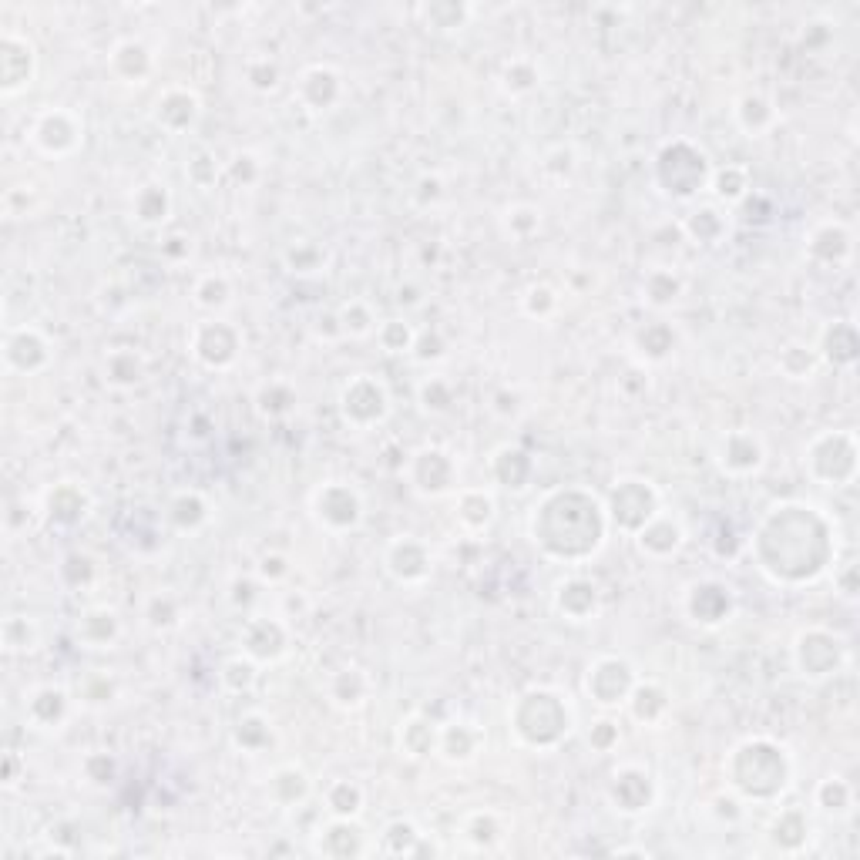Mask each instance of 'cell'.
<instances>
[{
  "instance_id": "6da1fadb",
  "label": "cell",
  "mask_w": 860,
  "mask_h": 860,
  "mask_svg": "<svg viewBox=\"0 0 860 860\" xmlns=\"http://www.w3.org/2000/svg\"><path fill=\"white\" fill-rule=\"evenodd\" d=\"M756 558L777 582H803L820 575L830 558L827 521L807 504L773 508L756 531Z\"/></svg>"
},
{
  "instance_id": "7a4b0ae2",
  "label": "cell",
  "mask_w": 860,
  "mask_h": 860,
  "mask_svg": "<svg viewBox=\"0 0 860 860\" xmlns=\"http://www.w3.org/2000/svg\"><path fill=\"white\" fill-rule=\"evenodd\" d=\"M531 535L551 558L565 562H582L595 555L605 541V511L595 501V494L582 488L551 491L535 508L531 518Z\"/></svg>"
},
{
  "instance_id": "3957f363",
  "label": "cell",
  "mask_w": 860,
  "mask_h": 860,
  "mask_svg": "<svg viewBox=\"0 0 860 860\" xmlns=\"http://www.w3.org/2000/svg\"><path fill=\"white\" fill-rule=\"evenodd\" d=\"M787 753L770 740H750L729 756V783L753 800H770L787 787Z\"/></svg>"
},
{
  "instance_id": "277c9868",
  "label": "cell",
  "mask_w": 860,
  "mask_h": 860,
  "mask_svg": "<svg viewBox=\"0 0 860 860\" xmlns=\"http://www.w3.org/2000/svg\"><path fill=\"white\" fill-rule=\"evenodd\" d=\"M514 733L521 736L528 746H538V750H548V746H558L572 729V713H568L565 699L555 696L551 689H531L518 699L511 716Z\"/></svg>"
},
{
  "instance_id": "5b68a950",
  "label": "cell",
  "mask_w": 860,
  "mask_h": 860,
  "mask_svg": "<svg viewBox=\"0 0 860 860\" xmlns=\"http://www.w3.org/2000/svg\"><path fill=\"white\" fill-rule=\"evenodd\" d=\"M706 158L703 152H696L689 142H672L662 148L659 155V182L666 185V192L672 195H696L706 185Z\"/></svg>"
},
{
  "instance_id": "8992f818",
  "label": "cell",
  "mask_w": 860,
  "mask_h": 860,
  "mask_svg": "<svg viewBox=\"0 0 860 860\" xmlns=\"http://www.w3.org/2000/svg\"><path fill=\"white\" fill-rule=\"evenodd\" d=\"M807 467L817 481L824 484H844L840 471L847 478H854V467H857V457H854V437L850 434H824L810 444V454H807Z\"/></svg>"
},
{
  "instance_id": "52a82bcc",
  "label": "cell",
  "mask_w": 860,
  "mask_h": 860,
  "mask_svg": "<svg viewBox=\"0 0 860 860\" xmlns=\"http://www.w3.org/2000/svg\"><path fill=\"white\" fill-rule=\"evenodd\" d=\"M340 410H343V417H347L353 427H373V424H380V420L387 417L390 397H387V390H383L380 380H373V377L363 373V377L350 380L347 387H343Z\"/></svg>"
},
{
  "instance_id": "ba28073f",
  "label": "cell",
  "mask_w": 860,
  "mask_h": 860,
  "mask_svg": "<svg viewBox=\"0 0 860 860\" xmlns=\"http://www.w3.org/2000/svg\"><path fill=\"white\" fill-rule=\"evenodd\" d=\"M609 511H612V518L619 521V528L639 531L642 525H649V521L659 514V498L645 481L625 478L612 488V508Z\"/></svg>"
},
{
  "instance_id": "9c48e42d",
  "label": "cell",
  "mask_w": 860,
  "mask_h": 860,
  "mask_svg": "<svg viewBox=\"0 0 860 860\" xmlns=\"http://www.w3.org/2000/svg\"><path fill=\"white\" fill-rule=\"evenodd\" d=\"M585 689L598 706H605V709L622 706V703H629V696L635 689V672L625 659H598L595 666L588 669Z\"/></svg>"
},
{
  "instance_id": "30bf717a",
  "label": "cell",
  "mask_w": 860,
  "mask_h": 860,
  "mask_svg": "<svg viewBox=\"0 0 860 860\" xmlns=\"http://www.w3.org/2000/svg\"><path fill=\"white\" fill-rule=\"evenodd\" d=\"M360 514H363L360 494L353 491L350 484L333 481V484H326V488L316 491V518H320L326 528H333V531L357 528Z\"/></svg>"
},
{
  "instance_id": "8fae6325",
  "label": "cell",
  "mask_w": 860,
  "mask_h": 860,
  "mask_svg": "<svg viewBox=\"0 0 860 860\" xmlns=\"http://www.w3.org/2000/svg\"><path fill=\"white\" fill-rule=\"evenodd\" d=\"M34 145L41 148L44 155H71L74 148L81 145V125L74 121V115L68 111L54 108V111H44L41 118L34 121Z\"/></svg>"
},
{
  "instance_id": "7c38bea8",
  "label": "cell",
  "mask_w": 860,
  "mask_h": 860,
  "mask_svg": "<svg viewBox=\"0 0 860 860\" xmlns=\"http://www.w3.org/2000/svg\"><path fill=\"white\" fill-rule=\"evenodd\" d=\"M34 78V48L21 34H4L0 41V88L4 95H17Z\"/></svg>"
},
{
  "instance_id": "4fadbf2b",
  "label": "cell",
  "mask_w": 860,
  "mask_h": 860,
  "mask_svg": "<svg viewBox=\"0 0 860 860\" xmlns=\"http://www.w3.org/2000/svg\"><path fill=\"white\" fill-rule=\"evenodd\" d=\"M797 662H800L803 676H813V679L830 676L840 662V642L830 632H820V629L803 632L797 639Z\"/></svg>"
},
{
  "instance_id": "5bb4252c",
  "label": "cell",
  "mask_w": 860,
  "mask_h": 860,
  "mask_svg": "<svg viewBox=\"0 0 860 860\" xmlns=\"http://www.w3.org/2000/svg\"><path fill=\"white\" fill-rule=\"evenodd\" d=\"M239 353V333L229 323H202L195 330V357L205 367H229Z\"/></svg>"
},
{
  "instance_id": "9a60e30c",
  "label": "cell",
  "mask_w": 860,
  "mask_h": 860,
  "mask_svg": "<svg viewBox=\"0 0 860 860\" xmlns=\"http://www.w3.org/2000/svg\"><path fill=\"white\" fill-rule=\"evenodd\" d=\"M4 360H7V367L17 370V373H37V370L48 367L51 347H48V340H44L41 333L27 330V326H24V330H17V333L7 336Z\"/></svg>"
},
{
  "instance_id": "2e32d148",
  "label": "cell",
  "mask_w": 860,
  "mask_h": 860,
  "mask_svg": "<svg viewBox=\"0 0 860 860\" xmlns=\"http://www.w3.org/2000/svg\"><path fill=\"white\" fill-rule=\"evenodd\" d=\"M387 568L397 582H424L430 575V551L417 538H397L387 548Z\"/></svg>"
},
{
  "instance_id": "e0dca14e",
  "label": "cell",
  "mask_w": 860,
  "mask_h": 860,
  "mask_svg": "<svg viewBox=\"0 0 860 860\" xmlns=\"http://www.w3.org/2000/svg\"><path fill=\"white\" fill-rule=\"evenodd\" d=\"M689 615H693V622L699 625H719L729 619V612H733V595H729L726 585L719 582H699L693 585V592H689V602H686Z\"/></svg>"
},
{
  "instance_id": "ac0fdd59",
  "label": "cell",
  "mask_w": 860,
  "mask_h": 860,
  "mask_svg": "<svg viewBox=\"0 0 860 860\" xmlns=\"http://www.w3.org/2000/svg\"><path fill=\"white\" fill-rule=\"evenodd\" d=\"M410 478L424 494H444L454 488V464L444 451H420L410 467Z\"/></svg>"
},
{
  "instance_id": "d6986e66",
  "label": "cell",
  "mask_w": 860,
  "mask_h": 860,
  "mask_svg": "<svg viewBox=\"0 0 860 860\" xmlns=\"http://www.w3.org/2000/svg\"><path fill=\"white\" fill-rule=\"evenodd\" d=\"M719 464L726 467L729 474H750L763 464V444L760 437L750 434V430H736L729 434L723 444H719Z\"/></svg>"
},
{
  "instance_id": "ffe728a7",
  "label": "cell",
  "mask_w": 860,
  "mask_h": 860,
  "mask_svg": "<svg viewBox=\"0 0 860 860\" xmlns=\"http://www.w3.org/2000/svg\"><path fill=\"white\" fill-rule=\"evenodd\" d=\"M555 605L565 619L585 622V619H592L598 609V588L592 582H585V578H565L555 592Z\"/></svg>"
},
{
  "instance_id": "44dd1931",
  "label": "cell",
  "mask_w": 860,
  "mask_h": 860,
  "mask_svg": "<svg viewBox=\"0 0 860 860\" xmlns=\"http://www.w3.org/2000/svg\"><path fill=\"white\" fill-rule=\"evenodd\" d=\"M286 649V629L273 619H252L242 632V652L249 659H276Z\"/></svg>"
},
{
  "instance_id": "7402d4cb",
  "label": "cell",
  "mask_w": 860,
  "mask_h": 860,
  "mask_svg": "<svg viewBox=\"0 0 860 860\" xmlns=\"http://www.w3.org/2000/svg\"><path fill=\"white\" fill-rule=\"evenodd\" d=\"M635 538H639V548L645 551V555L669 558L672 551L682 545V528H679V521L666 518V514H656L649 525H642L639 531H635Z\"/></svg>"
},
{
  "instance_id": "603a6c76",
  "label": "cell",
  "mask_w": 860,
  "mask_h": 860,
  "mask_svg": "<svg viewBox=\"0 0 860 860\" xmlns=\"http://www.w3.org/2000/svg\"><path fill=\"white\" fill-rule=\"evenodd\" d=\"M195 115H199V101L185 88H172L158 98V125H165L168 132H185Z\"/></svg>"
},
{
  "instance_id": "cb8c5ba5",
  "label": "cell",
  "mask_w": 860,
  "mask_h": 860,
  "mask_svg": "<svg viewBox=\"0 0 860 860\" xmlns=\"http://www.w3.org/2000/svg\"><path fill=\"white\" fill-rule=\"evenodd\" d=\"M531 474H535V461L518 451V447H501L498 454H494V478L501 481V488L508 491H521L528 488Z\"/></svg>"
},
{
  "instance_id": "d4e9b609",
  "label": "cell",
  "mask_w": 860,
  "mask_h": 860,
  "mask_svg": "<svg viewBox=\"0 0 860 860\" xmlns=\"http://www.w3.org/2000/svg\"><path fill=\"white\" fill-rule=\"evenodd\" d=\"M111 71H115L118 78H125L128 84H142L148 74H152V54L138 41H121L118 48L111 51Z\"/></svg>"
},
{
  "instance_id": "484cf974",
  "label": "cell",
  "mask_w": 860,
  "mask_h": 860,
  "mask_svg": "<svg viewBox=\"0 0 860 860\" xmlns=\"http://www.w3.org/2000/svg\"><path fill=\"white\" fill-rule=\"evenodd\" d=\"M612 800L619 803V810H625V813L645 810V803L652 800V783H649V777H645L642 770H622V773H615Z\"/></svg>"
},
{
  "instance_id": "4316f807",
  "label": "cell",
  "mask_w": 860,
  "mask_h": 860,
  "mask_svg": "<svg viewBox=\"0 0 860 860\" xmlns=\"http://www.w3.org/2000/svg\"><path fill=\"white\" fill-rule=\"evenodd\" d=\"M299 98L306 101L313 111L330 108L336 98H340V78L330 68H310L299 81Z\"/></svg>"
},
{
  "instance_id": "83f0119b",
  "label": "cell",
  "mask_w": 860,
  "mask_h": 860,
  "mask_svg": "<svg viewBox=\"0 0 860 860\" xmlns=\"http://www.w3.org/2000/svg\"><path fill=\"white\" fill-rule=\"evenodd\" d=\"M481 746V733L471 723H447L437 733V753H444L447 760H471Z\"/></svg>"
},
{
  "instance_id": "f1b7e54d",
  "label": "cell",
  "mask_w": 860,
  "mask_h": 860,
  "mask_svg": "<svg viewBox=\"0 0 860 860\" xmlns=\"http://www.w3.org/2000/svg\"><path fill=\"white\" fill-rule=\"evenodd\" d=\"M27 716H31V723L51 729L58 726L64 716H68V696H64V689H37V693L31 696V703H27Z\"/></svg>"
},
{
  "instance_id": "f546056e",
  "label": "cell",
  "mask_w": 860,
  "mask_h": 860,
  "mask_svg": "<svg viewBox=\"0 0 860 860\" xmlns=\"http://www.w3.org/2000/svg\"><path fill=\"white\" fill-rule=\"evenodd\" d=\"M48 508H51V518H54V521H61V525H74V521L84 518L88 498H84V491L74 488V484H61V488L51 494Z\"/></svg>"
},
{
  "instance_id": "4dcf8cb0",
  "label": "cell",
  "mask_w": 860,
  "mask_h": 860,
  "mask_svg": "<svg viewBox=\"0 0 860 860\" xmlns=\"http://www.w3.org/2000/svg\"><path fill=\"white\" fill-rule=\"evenodd\" d=\"M78 635L88 645H95V649H105L108 642H115L118 639V619H115V612H105V609H98V612H88L81 619V625H78Z\"/></svg>"
},
{
  "instance_id": "1f68e13d",
  "label": "cell",
  "mask_w": 860,
  "mask_h": 860,
  "mask_svg": "<svg viewBox=\"0 0 860 860\" xmlns=\"http://www.w3.org/2000/svg\"><path fill=\"white\" fill-rule=\"evenodd\" d=\"M629 706H632L635 719H642V723H656V719L669 709V699H666V693H662L659 686H652V682H645V686L635 682V689L629 696Z\"/></svg>"
},
{
  "instance_id": "d6a6232c",
  "label": "cell",
  "mask_w": 860,
  "mask_h": 860,
  "mask_svg": "<svg viewBox=\"0 0 860 860\" xmlns=\"http://www.w3.org/2000/svg\"><path fill=\"white\" fill-rule=\"evenodd\" d=\"M457 518H461L471 531L488 528L491 518H494V501L484 491H464L461 501H457Z\"/></svg>"
},
{
  "instance_id": "836d02e7",
  "label": "cell",
  "mask_w": 860,
  "mask_h": 860,
  "mask_svg": "<svg viewBox=\"0 0 860 860\" xmlns=\"http://www.w3.org/2000/svg\"><path fill=\"white\" fill-rule=\"evenodd\" d=\"M400 746L410 753V756H430L437 750V729L434 723H427V719H407V726L400 729Z\"/></svg>"
},
{
  "instance_id": "e575fe53",
  "label": "cell",
  "mask_w": 860,
  "mask_h": 860,
  "mask_svg": "<svg viewBox=\"0 0 860 860\" xmlns=\"http://www.w3.org/2000/svg\"><path fill=\"white\" fill-rule=\"evenodd\" d=\"M168 209H172V199H168V192L162 189V185H145V189L138 192L135 215H138V222H145V226H158V222H165Z\"/></svg>"
},
{
  "instance_id": "d590c367",
  "label": "cell",
  "mask_w": 860,
  "mask_h": 860,
  "mask_svg": "<svg viewBox=\"0 0 860 860\" xmlns=\"http://www.w3.org/2000/svg\"><path fill=\"white\" fill-rule=\"evenodd\" d=\"M326 807H330L336 817H357L363 807V790L353 780H336L326 790Z\"/></svg>"
},
{
  "instance_id": "8d00e7d4",
  "label": "cell",
  "mask_w": 860,
  "mask_h": 860,
  "mask_svg": "<svg viewBox=\"0 0 860 860\" xmlns=\"http://www.w3.org/2000/svg\"><path fill=\"white\" fill-rule=\"evenodd\" d=\"M310 793V780H306L303 770H296V766H286V770H279L273 777V797L283 800V803H299Z\"/></svg>"
},
{
  "instance_id": "74e56055",
  "label": "cell",
  "mask_w": 860,
  "mask_h": 860,
  "mask_svg": "<svg viewBox=\"0 0 860 860\" xmlns=\"http://www.w3.org/2000/svg\"><path fill=\"white\" fill-rule=\"evenodd\" d=\"M363 696H367V679H363L360 669H343L333 679V699L340 706H357Z\"/></svg>"
},
{
  "instance_id": "f35d334b",
  "label": "cell",
  "mask_w": 860,
  "mask_h": 860,
  "mask_svg": "<svg viewBox=\"0 0 860 860\" xmlns=\"http://www.w3.org/2000/svg\"><path fill=\"white\" fill-rule=\"evenodd\" d=\"M205 518H209V508H205L199 494H179L172 501V521L179 528H199Z\"/></svg>"
},
{
  "instance_id": "ab89813d",
  "label": "cell",
  "mask_w": 860,
  "mask_h": 860,
  "mask_svg": "<svg viewBox=\"0 0 860 860\" xmlns=\"http://www.w3.org/2000/svg\"><path fill=\"white\" fill-rule=\"evenodd\" d=\"M736 118H740V125L746 128V132H763V128L773 121V108H770V101H763L760 95H750V98L740 101Z\"/></svg>"
},
{
  "instance_id": "60d3db41",
  "label": "cell",
  "mask_w": 860,
  "mask_h": 860,
  "mask_svg": "<svg viewBox=\"0 0 860 860\" xmlns=\"http://www.w3.org/2000/svg\"><path fill=\"white\" fill-rule=\"evenodd\" d=\"M105 370H108V377L115 380V383H121V387H128V383H138L142 380V360L135 357V353H128V350H121V353H111L108 357V363H105Z\"/></svg>"
},
{
  "instance_id": "b9f144b4",
  "label": "cell",
  "mask_w": 860,
  "mask_h": 860,
  "mask_svg": "<svg viewBox=\"0 0 860 860\" xmlns=\"http://www.w3.org/2000/svg\"><path fill=\"white\" fill-rule=\"evenodd\" d=\"M229 283L226 276H205L199 286H195V299H199V306H205V310H219V306L229 303Z\"/></svg>"
},
{
  "instance_id": "7bdbcfd3",
  "label": "cell",
  "mask_w": 860,
  "mask_h": 860,
  "mask_svg": "<svg viewBox=\"0 0 860 860\" xmlns=\"http://www.w3.org/2000/svg\"><path fill=\"white\" fill-rule=\"evenodd\" d=\"M679 293V279L666 273V269H659V273H652L649 279H645V296H649L652 306H666L672 303Z\"/></svg>"
},
{
  "instance_id": "ee69618b",
  "label": "cell",
  "mask_w": 860,
  "mask_h": 860,
  "mask_svg": "<svg viewBox=\"0 0 860 860\" xmlns=\"http://www.w3.org/2000/svg\"><path fill=\"white\" fill-rule=\"evenodd\" d=\"M219 679L226 682V686L232 689V693H242V689H249L252 682H256V666H252V659H229L226 666H222Z\"/></svg>"
},
{
  "instance_id": "f6af8a7d",
  "label": "cell",
  "mask_w": 860,
  "mask_h": 860,
  "mask_svg": "<svg viewBox=\"0 0 860 860\" xmlns=\"http://www.w3.org/2000/svg\"><path fill=\"white\" fill-rule=\"evenodd\" d=\"M34 625L27 622V619H7L4 622V645H7V652H31L34 649Z\"/></svg>"
},
{
  "instance_id": "bcb514c9",
  "label": "cell",
  "mask_w": 860,
  "mask_h": 860,
  "mask_svg": "<svg viewBox=\"0 0 860 860\" xmlns=\"http://www.w3.org/2000/svg\"><path fill=\"white\" fill-rule=\"evenodd\" d=\"M414 340H417L414 330L400 320H390L380 326V343H383V350H390V353H407L414 347Z\"/></svg>"
},
{
  "instance_id": "7dc6e473",
  "label": "cell",
  "mask_w": 860,
  "mask_h": 860,
  "mask_svg": "<svg viewBox=\"0 0 860 860\" xmlns=\"http://www.w3.org/2000/svg\"><path fill=\"white\" fill-rule=\"evenodd\" d=\"M639 347H642V353H649L652 360H662L672 350V330L662 323L649 326V330L639 333Z\"/></svg>"
},
{
  "instance_id": "c3c4849f",
  "label": "cell",
  "mask_w": 860,
  "mask_h": 860,
  "mask_svg": "<svg viewBox=\"0 0 860 860\" xmlns=\"http://www.w3.org/2000/svg\"><path fill=\"white\" fill-rule=\"evenodd\" d=\"M236 740L239 746H246V750H259L263 743H269V726L259 716H246V719H239Z\"/></svg>"
},
{
  "instance_id": "681fc988",
  "label": "cell",
  "mask_w": 860,
  "mask_h": 860,
  "mask_svg": "<svg viewBox=\"0 0 860 860\" xmlns=\"http://www.w3.org/2000/svg\"><path fill=\"white\" fill-rule=\"evenodd\" d=\"M340 320H343V330L353 333V336H367L373 330V316L363 303H347L340 313Z\"/></svg>"
},
{
  "instance_id": "f907efd6",
  "label": "cell",
  "mask_w": 860,
  "mask_h": 860,
  "mask_svg": "<svg viewBox=\"0 0 860 860\" xmlns=\"http://www.w3.org/2000/svg\"><path fill=\"white\" fill-rule=\"evenodd\" d=\"M471 820L478 824V830H474L471 824H464V834L471 840H478L481 847H491L494 840L501 837V827H498V820H494V813H474Z\"/></svg>"
},
{
  "instance_id": "816d5d0a",
  "label": "cell",
  "mask_w": 860,
  "mask_h": 860,
  "mask_svg": "<svg viewBox=\"0 0 860 860\" xmlns=\"http://www.w3.org/2000/svg\"><path fill=\"white\" fill-rule=\"evenodd\" d=\"M246 78H249V84H252L256 91H269V88H276L279 68H276L273 61H266V58L249 61V64H246Z\"/></svg>"
},
{
  "instance_id": "f5cc1de1",
  "label": "cell",
  "mask_w": 860,
  "mask_h": 860,
  "mask_svg": "<svg viewBox=\"0 0 860 860\" xmlns=\"http://www.w3.org/2000/svg\"><path fill=\"white\" fill-rule=\"evenodd\" d=\"M686 229L693 232V236L699 239V242H709L716 236L719 229H723V222L716 219V212L713 209H699V212H693V219L686 222Z\"/></svg>"
},
{
  "instance_id": "db71d44e",
  "label": "cell",
  "mask_w": 860,
  "mask_h": 860,
  "mask_svg": "<svg viewBox=\"0 0 860 860\" xmlns=\"http://www.w3.org/2000/svg\"><path fill=\"white\" fill-rule=\"evenodd\" d=\"M420 400H424L427 410H434V414H441V410L451 407V387L441 380H427L424 387H420Z\"/></svg>"
},
{
  "instance_id": "11a10c76",
  "label": "cell",
  "mask_w": 860,
  "mask_h": 860,
  "mask_svg": "<svg viewBox=\"0 0 860 860\" xmlns=\"http://www.w3.org/2000/svg\"><path fill=\"white\" fill-rule=\"evenodd\" d=\"M716 192L723 199H743L746 192V172L743 168H726V172L716 175Z\"/></svg>"
},
{
  "instance_id": "9f6ffc18",
  "label": "cell",
  "mask_w": 860,
  "mask_h": 860,
  "mask_svg": "<svg viewBox=\"0 0 860 860\" xmlns=\"http://www.w3.org/2000/svg\"><path fill=\"white\" fill-rule=\"evenodd\" d=\"M588 743H592L595 750H609L612 743H619V726L609 723V719H605V723H595V729L588 733Z\"/></svg>"
},
{
  "instance_id": "6f0895ef",
  "label": "cell",
  "mask_w": 860,
  "mask_h": 860,
  "mask_svg": "<svg viewBox=\"0 0 860 860\" xmlns=\"http://www.w3.org/2000/svg\"><path fill=\"white\" fill-rule=\"evenodd\" d=\"M538 303L545 306V313H548V310H555L558 299H555V293H551L548 286H538V289H531V293H528V313H538Z\"/></svg>"
},
{
  "instance_id": "680465c9",
  "label": "cell",
  "mask_w": 860,
  "mask_h": 860,
  "mask_svg": "<svg viewBox=\"0 0 860 860\" xmlns=\"http://www.w3.org/2000/svg\"><path fill=\"white\" fill-rule=\"evenodd\" d=\"M172 622H175V605L165 602V609H162V598H155L152 602V625H172Z\"/></svg>"
},
{
  "instance_id": "91938a15",
  "label": "cell",
  "mask_w": 860,
  "mask_h": 860,
  "mask_svg": "<svg viewBox=\"0 0 860 860\" xmlns=\"http://www.w3.org/2000/svg\"><path fill=\"white\" fill-rule=\"evenodd\" d=\"M289 568H286V558H279V555H273V558H263V575L269 578H279V575H286Z\"/></svg>"
}]
</instances>
